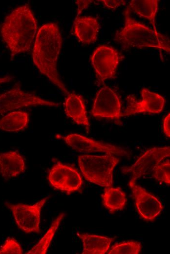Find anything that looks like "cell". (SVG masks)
Listing matches in <instances>:
<instances>
[{"label": "cell", "instance_id": "11", "mask_svg": "<svg viewBox=\"0 0 170 254\" xmlns=\"http://www.w3.org/2000/svg\"><path fill=\"white\" fill-rule=\"evenodd\" d=\"M63 138L68 146L81 152H97L123 156L129 155L125 148L97 141L82 135L70 134Z\"/></svg>", "mask_w": 170, "mask_h": 254}, {"label": "cell", "instance_id": "9", "mask_svg": "<svg viewBox=\"0 0 170 254\" xmlns=\"http://www.w3.org/2000/svg\"><path fill=\"white\" fill-rule=\"evenodd\" d=\"M48 180L52 187L68 194L79 190L83 185V180L78 171L60 162L50 169Z\"/></svg>", "mask_w": 170, "mask_h": 254}, {"label": "cell", "instance_id": "24", "mask_svg": "<svg viewBox=\"0 0 170 254\" xmlns=\"http://www.w3.org/2000/svg\"><path fill=\"white\" fill-rule=\"evenodd\" d=\"M22 253L21 246L13 237H7L0 247V254H21Z\"/></svg>", "mask_w": 170, "mask_h": 254}, {"label": "cell", "instance_id": "28", "mask_svg": "<svg viewBox=\"0 0 170 254\" xmlns=\"http://www.w3.org/2000/svg\"><path fill=\"white\" fill-rule=\"evenodd\" d=\"M14 79L13 76H5L3 77H0V85L1 84L8 83L12 80Z\"/></svg>", "mask_w": 170, "mask_h": 254}, {"label": "cell", "instance_id": "20", "mask_svg": "<svg viewBox=\"0 0 170 254\" xmlns=\"http://www.w3.org/2000/svg\"><path fill=\"white\" fill-rule=\"evenodd\" d=\"M29 121V114L25 112H11L0 120V129L8 132H17L25 129Z\"/></svg>", "mask_w": 170, "mask_h": 254}, {"label": "cell", "instance_id": "15", "mask_svg": "<svg viewBox=\"0 0 170 254\" xmlns=\"http://www.w3.org/2000/svg\"><path fill=\"white\" fill-rule=\"evenodd\" d=\"M64 105L67 116L77 124L85 127L88 132L90 124L82 97L74 92L69 93L65 99Z\"/></svg>", "mask_w": 170, "mask_h": 254}, {"label": "cell", "instance_id": "3", "mask_svg": "<svg viewBox=\"0 0 170 254\" xmlns=\"http://www.w3.org/2000/svg\"><path fill=\"white\" fill-rule=\"evenodd\" d=\"M124 26L117 31L114 40L125 48L154 47L170 53L169 38L135 21L127 7Z\"/></svg>", "mask_w": 170, "mask_h": 254}, {"label": "cell", "instance_id": "17", "mask_svg": "<svg viewBox=\"0 0 170 254\" xmlns=\"http://www.w3.org/2000/svg\"><path fill=\"white\" fill-rule=\"evenodd\" d=\"M83 242V254H105L108 252L114 238L86 233H78Z\"/></svg>", "mask_w": 170, "mask_h": 254}, {"label": "cell", "instance_id": "2", "mask_svg": "<svg viewBox=\"0 0 170 254\" xmlns=\"http://www.w3.org/2000/svg\"><path fill=\"white\" fill-rule=\"evenodd\" d=\"M37 29V21L28 4L16 8L5 17L0 34L12 57L30 50Z\"/></svg>", "mask_w": 170, "mask_h": 254}, {"label": "cell", "instance_id": "8", "mask_svg": "<svg viewBox=\"0 0 170 254\" xmlns=\"http://www.w3.org/2000/svg\"><path fill=\"white\" fill-rule=\"evenodd\" d=\"M169 146L151 148L146 150L131 166L124 167L122 172L131 174L129 183H135L137 179L152 171L154 168L165 158L170 156Z\"/></svg>", "mask_w": 170, "mask_h": 254}, {"label": "cell", "instance_id": "5", "mask_svg": "<svg viewBox=\"0 0 170 254\" xmlns=\"http://www.w3.org/2000/svg\"><path fill=\"white\" fill-rule=\"evenodd\" d=\"M47 196L32 205L12 204L6 202L5 205L11 211L18 228L26 233H40L41 212L47 202Z\"/></svg>", "mask_w": 170, "mask_h": 254}, {"label": "cell", "instance_id": "1", "mask_svg": "<svg viewBox=\"0 0 170 254\" xmlns=\"http://www.w3.org/2000/svg\"><path fill=\"white\" fill-rule=\"evenodd\" d=\"M63 39L58 25L54 22L42 25L37 33L32 51V59L40 72L65 95L69 92L61 80L57 63Z\"/></svg>", "mask_w": 170, "mask_h": 254}, {"label": "cell", "instance_id": "18", "mask_svg": "<svg viewBox=\"0 0 170 254\" xmlns=\"http://www.w3.org/2000/svg\"><path fill=\"white\" fill-rule=\"evenodd\" d=\"M102 197L104 206L111 213L121 211L126 207L127 201L126 195L120 187H106Z\"/></svg>", "mask_w": 170, "mask_h": 254}, {"label": "cell", "instance_id": "22", "mask_svg": "<svg viewBox=\"0 0 170 254\" xmlns=\"http://www.w3.org/2000/svg\"><path fill=\"white\" fill-rule=\"evenodd\" d=\"M142 249L141 243L137 241H128L115 244L108 254H138Z\"/></svg>", "mask_w": 170, "mask_h": 254}, {"label": "cell", "instance_id": "14", "mask_svg": "<svg viewBox=\"0 0 170 254\" xmlns=\"http://www.w3.org/2000/svg\"><path fill=\"white\" fill-rule=\"evenodd\" d=\"M100 28L96 17H76L73 23V33L82 43L88 44L96 42Z\"/></svg>", "mask_w": 170, "mask_h": 254}, {"label": "cell", "instance_id": "16", "mask_svg": "<svg viewBox=\"0 0 170 254\" xmlns=\"http://www.w3.org/2000/svg\"><path fill=\"white\" fill-rule=\"evenodd\" d=\"M25 169V160L18 151L0 153V174L5 180L18 176Z\"/></svg>", "mask_w": 170, "mask_h": 254}, {"label": "cell", "instance_id": "19", "mask_svg": "<svg viewBox=\"0 0 170 254\" xmlns=\"http://www.w3.org/2000/svg\"><path fill=\"white\" fill-rule=\"evenodd\" d=\"M158 0H132L128 8L136 14L149 20L153 26V30L157 31L155 27V18L158 9Z\"/></svg>", "mask_w": 170, "mask_h": 254}, {"label": "cell", "instance_id": "27", "mask_svg": "<svg viewBox=\"0 0 170 254\" xmlns=\"http://www.w3.org/2000/svg\"><path fill=\"white\" fill-rule=\"evenodd\" d=\"M76 3L78 4L77 17L81 13L84 9L86 8L88 5L92 1V0H76Z\"/></svg>", "mask_w": 170, "mask_h": 254}, {"label": "cell", "instance_id": "21", "mask_svg": "<svg viewBox=\"0 0 170 254\" xmlns=\"http://www.w3.org/2000/svg\"><path fill=\"white\" fill-rule=\"evenodd\" d=\"M65 214H60L52 222L50 227L38 243L27 254H45Z\"/></svg>", "mask_w": 170, "mask_h": 254}, {"label": "cell", "instance_id": "13", "mask_svg": "<svg viewBox=\"0 0 170 254\" xmlns=\"http://www.w3.org/2000/svg\"><path fill=\"white\" fill-rule=\"evenodd\" d=\"M142 100L138 101L134 95L127 97V107L123 116L139 113H159L162 111L165 104L163 97L152 92L146 88L141 90Z\"/></svg>", "mask_w": 170, "mask_h": 254}, {"label": "cell", "instance_id": "7", "mask_svg": "<svg viewBox=\"0 0 170 254\" xmlns=\"http://www.w3.org/2000/svg\"><path fill=\"white\" fill-rule=\"evenodd\" d=\"M59 104L44 100L21 89L19 83L10 90L0 94V114L23 107L36 106H57Z\"/></svg>", "mask_w": 170, "mask_h": 254}, {"label": "cell", "instance_id": "10", "mask_svg": "<svg viewBox=\"0 0 170 254\" xmlns=\"http://www.w3.org/2000/svg\"><path fill=\"white\" fill-rule=\"evenodd\" d=\"M91 114L93 117L119 119L123 116L121 104L117 94L105 85L97 92L94 99Z\"/></svg>", "mask_w": 170, "mask_h": 254}, {"label": "cell", "instance_id": "26", "mask_svg": "<svg viewBox=\"0 0 170 254\" xmlns=\"http://www.w3.org/2000/svg\"><path fill=\"white\" fill-rule=\"evenodd\" d=\"M170 114L169 113L164 118L163 120V131L165 135L169 138L170 136Z\"/></svg>", "mask_w": 170, "mask_h": 254}, {"label": "cell", "instance_id": "12", "mask_svg": "<svg viewBox=\"0 0 170 254\" xmlns=\"http://www.w3.org/2000/svg\"><path fill=\"white\" fill-rule=\"evenodd\" d=\"M136 209L140 216L146 221H153L161 213L163 206L160 201L146 189L129 183Z\"/></svg>", "mask_w": 170, "mask_h": 254}, {"label": "cell", "instance_id": "4", "mask_svg": "<svg viewBox=\"0 0 170 254\" xmlns=\"http://www.w3.org/2000/svg\"><path fill=\"white\" fill-rule=\"evenodd\" d=\"M81 171L89 182L101 187H110L113 184V172L120 159L113 155H80L78 158Z\"/></svg>", "mask_w": 170, "mask_h": 254}, {"label": "cell", "instance_id": "6", "mask_svg": "<svg viewBox=\"0 0 170 254\" xmlns=\"http://www.w3.org/2000/svg\"><path fill=\"white\" fill-rule=\"evenodd\" d=\"M124 57L114 48L105 45L97 47L93 52L91 62L99 83L115 77L117 67Z\"/></svg>", "mask_w": 170, "mask_h": 254}, {"label": "cell", "instance_id": "25", "mask_svg": "<svg viewBox=\"0 0 170 254\" xmlns=\"http://www.w3.org/2000/svg\"><path fill=\"white\" fill-rule=\"evenodd\" d=\"M101 1L103 2L106 6L112 9H115L120 5L126 4V1L122 0H102Z\"/></svg>", "mask_w": 170, "mask_h": 254}, {"label": "cell", "instance_id": "23", "mask_svg": "<svg viewBox=\"0 0 170 254\" xmlns=\"http://www.w3.org/2000/svg\"><path fill=\"white\" fill-rule=\"evenodd\" d=\"M170 168L169 160L163 163L161 162L155 166L152 170L153 176L155 179L159 182L164 183L170 185Z\"/></svg>", "mask_w": 170, "mask_h": 254}]
</instances>
